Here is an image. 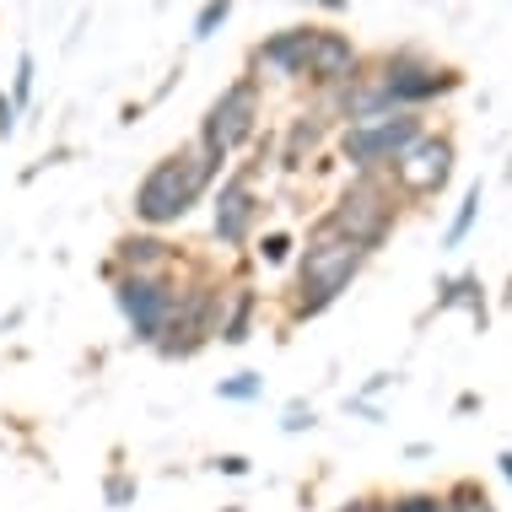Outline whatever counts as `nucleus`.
<instances>
[{"instance_id": "f257e3e1", "label": "nucleus", "mask_w": 512, "mask_h": 512, "mask_svg": "<svg viewBox=\"0 0 512 512\" xmlns=\"http://www.w3.org/2000/svg\"><path fill=\"white\" fill-rule=\"evenodd\" d=\"M221 162L227 157H216V151L200 146V141H189V146L168 151L162 162H151V173L141 178V189H135V221L151 232L184 221L205 200V189L221 178Z\"/></svg>"}, {"instance_id": "f03ea898", "label": "nucleus", "mask_w": 512, "mask_h": 512, "mask_svg": "<svg viewBox=\"0 0 512 512\" xmlns=\"http://www.w3.org/2000/svg\"><path fill=\"white\" fill-rule=\"evenodd\" d=\"M394 221H399V195H394L389 173H351V184L340 189V200L318 216V232L362 248L372 259L394 238Z\"/></svg>"}, {"instance_id": "7ed1b4c3", "label": "nucleus", "mask_w": 512, "mask_h": 512, "mask_svg": "<svg viewBox=\"0 0 512 512\" xmlns=\"http://www.w3.org/2000/svg\"><path fill=\"white\" fill-rule=\"evenodd\" d=\"M367 270V254L340 238H329V232H308V248H302L297 259V281L292 292H286V308H292V318L302 324V318H318L324 308H335V302L351 292V281Z\"/></svg>"}, {"instance_id": "20e7f679", "label": "nucleus", "mask_w": 512, "mask_h": 512, "mask_svg": "<svg viewBox=\"0 0 512 512\" xmlns=\"http://www.w3.org/2000/svg\"><path fill=\"white\" fill-rule=\"evenodd\" d=\"M372 76L383 81V92H389V108H399V114H421L426 103L453 98V92L464 87V71H459V65H442V60H432V54L415 49V44L383 54Z\"/></svg>"}, {"instance_id": "39448f33", "label": "nucleus", "mask_w": 512, "mask_h": 512, "mask_svg": "<svg viewBox=\"0 0 512 512\" xmlns=\"http://www.w3.org/2000/svg\"><path fill=\"white\" fill-rule=\"evenodd\" d=\"M426 135V114H378L340 130V157L351 173H389L399 157Z\"/></svg>"}, {"instance_id": "423d86ee", "label": "nucleus", "mask_w": 512, "mask_h": 512, "mask_svg": "<svg viewBox=\"0 0 512 512\" xmlns=\"http://www.w3.org/2000/svg\"><path fill=\"white\" fill-rule=\"evenodd\" d=\"M221 297L227 292H221V281H211V275H195L189 286H178L173 313H168V324H162V335H157V356L184 362V356H195L205 340H216Z\"/></svg>"}, {"instance_id": "0eeeda50", "label": "nucleus", "mask_w": 512, "mask_h": 512, "mask_svg": "<svg viewBox=\"0 0 512 512\" xmlns=\"http://www.w3.org/2000/svg\"><path fill=\"white\" fill-rule=\"evenodd\" d=\"M103 281L114 286V302H119L124 324H130V335L141 340V345H157L162 324H168V313H173V297H178L173 270H162V275H135V270L103 265Z\"/></svg>"}, {"instance_id": "6e6552de", "label": "nucleus", "mask_w": 512, "mask_h": 512, "mask_svg": "<svg viewBox=\"0 0 512 512\" xmlns=\"http://www.w3.org/2000/svg\"><path fill=\"white\" fill-rule=\"evenodd\" d=\"M259 114H265V92H259V76H238L211 108H205L195 141L211 146L216 157H232L238 146H248V141L259 135Z\"/></svg>"}, {"instance_id": "1a4fd4ad", "label": "nucleus", "mask_w": 512, "mask_h": 512, "mask_svg": "<svg viewBox=\"0 0 512 512\" xmlns=\"http://www.w3.org/2000/svg\"><path fill=\"white\" fill-rule=\"evenodd\" d=\"M453 162H459V146H453V135L426 130L421 141H415L405 157H399L394 168H389V184H394V195L410 200V205L437 200L442 189H448V178H453Z\"/></svg>"}, {"instance_id": "9d476101", "label": "nucleus", "mask_w": 512, "mask_h": 512, "mask_svg": "<svg viewBox=\"0 0 512 512\" xmlns=\"http://www.w3.org/2000/svg\"><path fill=\"white\" fill-rule=\"evenodd\" d=\"M259 227V195H254V173H232L221 178V195L211 205V232L221 248H243Z\"/></svg>"}, {"instance_id": "9b49d317", "label": "nucleus", "mask_w": 512, "mask_h": 512, "mask_svg": "<svg viewBox=\"0 0 512 512\" xmlns=\"http://www.w3.org/2000/svg\"><path fill=\"white\" fill-rule=\"evenodd\" d=\"M367 71L362 49L351 44V33H340V27H318L313 33V54H308V81L318 92H335L345 81H356Z\"/></svg>"}, {"instance_id": "f8f14e48", "label": "nucleus", "mask_w": 512, "mask_h": 512, "mask_svg": "<svg viewBox=\"0 0 512 512\" xmlns=\"http://www.w3.org/2000/svg\"><path fill=\"white\" fill-rule=\"evenodd\" d=\"M313 33L318 27H281V33H270L265 44L254 49V71H270L281 81H308V54H313Z\"/></svg>"}, {"instance_id": "ddd939ff", "label": "nucleus", "mask_w": 512, "mask_h": 512, "mask_svg": "<svg viewBox=\"0 0 512 512\" xmlns=\"http://www.w3.org/2000/svg\"><path fill=\"white\" fill-rule=\"evenodd\" d=\"M173 259H178V248L162 243L157 232H124L114 243V259H108V265L135 270V275H162V270H173Z\"/></svg>"}, {"instance_id": "4468645a", "label": "nucleus", "mask_w": 512, "mask_h": 512, "mask_svg": "<svg viewBox=\"0 0 512 512\" xmlns=\"http://www.w3.org/2000/svg\"><path fill=\"white\" fill-rule=\"evenodd\" d=\"M329 130H335V119H329L324 108L297 114L292 130H286V146H281V168H308V157H318V146L329 141Z\"/></svg>"}, {"instance_id": "2eb2a0df", "label": "nucleus", "mask_w": 512, "mask_h": 512, "mask_svg": "<svg viewBox=\"0 0 512 512\" xmlns=\"http://www.w3.org/2000/svg\"><path fill=\"white\" fill-rule=\"evenodd\" d=\"M254 313H259V292L254 286H232L227 297H221V318H216V340L221 345H243L254 335Z\"/></svg>"}, {"instance_id": "dca6fc26", "label": "nucleus", "mask_w": 512, "mask_h": 512, "mask_svg": "<svg viewBox=\"0 0 512 512\" xmlns=\"http://www.w3.org/2000/svg\"><path fill=\"white\" fill-rule=\"evenodd\" d=\"M486 286H480V275H448V281H437V313H453V308H469L475 313V324L486 329L491 313H486Z\"/></svg>"}, {"instance_id": "f3484780", "label": "nucleus", "mask_w": 512, "mask_h": 512, "mask_svg": "<svg viewBox=\"0 0 512 512\" xmlns=\"http://www.w3.org/2000/svg\"><path fill=\"white\" fill-rule=\"evenodd\" d=\"M480 200H486V184L475 178V184L464 189V200H459V216L448 221V232H442V248H459V243L469 238V232H475V221H480Z\"/></svg>"}, {"instance_id": "a211bd4d", "label": "nucleus", "mask_w": 512, "mask_h": 512, "mask_svg": "<svg viewBox=\"0 0 512 512\" xmlns=\"http://www.w3.org/2000/svg\"><path fill=\"white\" fill-rule=\"evenodd\" d=\"M442 512H496V502H491V491L480 486V480H453L448 491H442Z\"/></svg>"}, {"instance_id": "6ab92c4d", "label": "nucleus", "mask_w": 512, "mask_h": 512, "mask_svg": "<svg viewBox=\"0 0 512 512\" xmlns=\"http://www.w3.org/2000/svg\"><path fill=\"white\" fill-rule=\"evenodd\" d=\"M259 394H265V378H259V372H238V378L216 383V399H227V405H254Z\"/></svg>"}, {"instance_id": "aec40b11", "label": "nucleus", "mask_w": 512, "mask_h": 512, "mask_svg": "<svg viewBox=\"0 0 512 512\" xmlns=\"http://www.w3.org/2000/svg\"><path fill=\"white\" fill-rule=\"evenodd\" d=\"M33 81H38V60H33V49H22V54H17V76H11V92H6V98L22 108L27 98H33Z\"/></svg>"}, {"instance_id": "412c9836", "label": "nucleus", "mask_w": 512, "mask_h": 512, "mask_svg": "<svg viewBox=\"0 0 512 512\" xmlns=\"http://www.w3.org/2000/svg\"><path fill=\"white\" fill-rule=\"evenodd\" d=\"M292 232H265V238L254 243V259L259 265H286V259H292Z\"/></svg>"}, {"instance_id": "4be33fe9", "label": "nucleus", "mask_w": 512, "mask_h": 512, "mask_svg": "<svg viewBox=\"0 0 512 512\" xmlns=\"http://www.w3.org/2000/svg\"><path fill=\"white\" fill-rule=\"evenodd\" d=\"M389 512H442V491H399L389 496Z\"/></svg>"}, {"instance_id": "5701e85b", "label": "nucleus", "mask_w": 512, "mask_h": 512, "mask_svg": "<svg viewBox=\"0 0 512 512\" xmlns=\"http://www.w3.org/2000/svg\"><path fill=\"white\" fill-rule=\"evenodd\" d=\"M227 17H232L227 0H205V6L195 11V38H211L216 27H227Z\"/></svg>"}, {"instance_id": "b1692460", "label": "nucleus", "mask_w": 512, "mask_h": 512, "mask_svg": "<svg viewBox=\"0 0 512 512\" xmlns=\"http://www.w3.org/2000/svg\"><path fill=\"white\" fill-rule=\"evenodd\" d=\"M103 496H108V507H130V502H135V475L114 469V475L103 480Z\"/></svg>"}, {"instance_id": "393cba45", "label": "nucleus", "mask_w": 512, "mask_h": 512, "mask_svg": "<svg viewBox=\"0 0 512 512\" xmlns=\"http://www.w3.org/2000/svg\"><path fill=\"white\" fill-rule=\"evenodd\" d=\"M313 426H318L313 405H302V399H292V405H286V415H281V432H313Z\"/></svg>"}, {"instance_id": "a878e982", "label": "nucleus", "mask_w": 512, "mask_h": 512, "mask_svg": "<svg viewBox=\"0 0 512 512\" xmlns=\"http://www.w3.org/2000/svg\"><path fill=\"white\" fill-rule=\"evenodd\" d=\"M17 114H22V108L6 98V87H0V141H11V135H17Z\"/></svg>"}, {"instance_id": "bb28decb", "label": "nucleus", "mask_w": 512, "mask_h": 512, "mask_svg": "<svg viewBox=\"0 0 512 512\" xmlns=\"http://www.w3.org/2000/svg\"><path fill=\"white\" fill-rule=\"evenodd\" d=\"M335 512H389V496H351V502H345V507H335Z\"/></svg>"}, {"instance_id": "cd10ccee", "label": "nucleus", "mask_w": 512, "mask_h": 512, "mask_svg": "<svg viewBox=\"0 0 512 512\" xmlns=\"http://www.w3.org/2000/svg\"><path fill=\"white\" fill-rule=\"evenodd\" d=\"M211 469H216V475L238 480V475H248V459H243V453H221V459H211Z\"/></svg>"}, {"instance_id": "c85d7f7f", "label": "nucleus", "mask_w": 512, "mask_h": 512, "mask_svg": "<svg viewBox=\"0 0 512 512\" xmlns=\"http://www.w3.org/2000/svg\"><path fill=\"white\" fill-rule=\"evenodd\" d=\"M345 410H351V415H362V421H372V426H378V421H383V410H378V405H372V399H356V394H351V399H345Z\"/></svg>"}, {"instance_id": "c756f323", "label": "nucleus", "mask_w": 512, "mask_h": 512, "mask_svg": "<svg viewBox=\"0 0 512 512\" xmlns=\"http://www.w3.org/2000/svg\"><path fill=\"white\" fill-rule=\"evenodd\" d=\"M389 383H394V372H372V378L362 383V394H356V399H372V394H383Z\"/></svg>"}, {"instance_id": "7c9ffc66", "label": "nucleus", "mask_w": 512, "mask_h": 512, "mask_svg": "<svg viewBox=\"0 0 512 512\" xmlns=\"http://www.w3.org/2000/svg\"><path fill=\"white\" fill-rule=\"evenodd\" d=\"M496 464H502V475L512 480V448H502V453H496Z\"/></svg>"}, {"instance_id": "2f4dec72", "label": "nucleus", "mask_w": 512, "mask_h": 512, "mask_svg": "<svg viewBox=\"0 0 512 512\" xmlns=\"http://www.w3.org/2000/svg\"><path fill=\"white\" fill-rule=\"evenodd\" d=\"M227 512H243V507H227Z\"/></svg>"}]
</instances>
